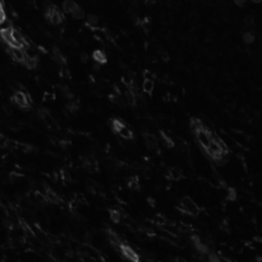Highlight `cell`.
I'll return each mask as SVG.
<instances>
[{
  "instance_id": "cell-1",
  "label": "cell",
  "mask_w": 262,
  "mask_h": 262,
  "mask_svg": "<svg viewBox=\"0 0 262 262\" xmlns=\"http://www.w3.org/2000/svg\"><path fill=\"white\" fill-rule=\"evenodd\" d=\"M180 207L182 211L184 213H187V214L197 215L199 213V207L197 206V204L190 197L182 198L180 201Z\"/></svg>"
},
{
  "instance_id": "cell-2",
  "label": "cell",
  "mask_w": 262,
  "mask_h": 262,
  "mask_svg": "<svg viewBox=\"0 0 262 262\" xmlns=\"http://www.w3.org/2000/svg\"><path fill=\"white\" fill-rule=\"evenodd\" d=\"M13 31V29H11V28L2 29L1 32H0L1 38L3 39V41L5 43L8 44V46H20V45L17 44V42L14 40Z\"/></svg>"
},
{
  "instance_id": "cell-3",
  "label": "cell",
  "mask_w": 262,
  "mask_h": 262,
  "mask_svg": "<svg viewBox=\"0 0 262 262\" xmlns=\"http://www.w3.org/2000/svg\"><path fill=\"white\" fill-rule=\"evenodd\" d=\"M196 134H197L198 141L200 142L201 145L204 148H208L210 142L212 141V137H211V135L209 134L208 131H206L205 129H201V130L197 131Z\"/></svg>"
},
{
  "instance_id": "cell-4",
  "label": "cell",
  "mask_w": 262,
  "mask_h": 262,
  "mask_svg": "<svg viewBox=\"0 0 262 262\" xmlns=\"http://www.w3.org/2000/svg\"><path fill=\"white\" fill-rule=\"evenodd\" d=\"M8 51L10 52L11 56L14 60H19V62H24L27 56V54L25 53L22 46H10L8 47Z\"/></svg>"
},
{
  "instance_id": "cell-5",
  "label": "cell",
  "mask_w": 262,
  "mask_h": 262,
  "mask_svg": "<svg viewBox=\"0 0 262 262\" xmlns=\"http://www.w3.org/2000/svg\"><path fill=\"white\" fill-rule=\"evenodd\" d=\"M13 100L16 102V105H17L21 108H28L29 106V100L28 97L24 92L22 91H17L13 95Z\"/></svg>"
},
{
  "instance_id": "cell-6",
  "label": "cell",
  "mask_w": 262,
  "mask_h": 262,
  "mask_svg": "<svg viewBox=\"0 0 262 262\" xmlns=\"http://www.w3.org/2000/svg\"><path fill=\"white\" fill-rule=\"evenodd\" d=\"M120 251L122 252V254H123L127 259H129V260H132V261L139 260L137 254H136L130 247L125 246V245H120Z\"/></svg>"
},
{
  "instance_id": "cell-7",
  "label": "cell",
  "mask_w": 262,
  "mask_h": 262,
  "mask_svg": "<svg viewBox=\"0 0 262 262\" xmlns=\"http://www.w3.org/2000/svg\"><path fill=\"white\" fill-rule=\"evenodd\" d=\"M144 141H145V144L148 148H158V141L157 137L151 133H145L144 135Z\"/></svg>"
},
{
  "instance_id": "cell-8",
  "label": "cell",
  "mask_w": 262,
  "mask_h": 262,
  "mask_svg": "<svg viewBox=\"0 0 262 262\" xmlns=\"http://www.w3.org/2000/svg\"><path fill=\"white\" fill-rule=\"evenodd\" d=\"M92 57H93V60H95L96 63L102 64H102H106V62H108V59H106V53L103 52L102 50H99V49L93 51Z\"/></svg>"
},
{
  "instance_id": "cell-9",
  "label": "cell",
  "mask_w": 262,
  "mask_h": 262,
  "mask_svg": "<svg viewBox=\"0 0 262 262\" xmlns=\"http://www.w3.org/2000/svg\"><path fill=\"white\" fill-rule=\"evenodd\" d=\"M77 6L78 4L76 3L74 0H65L63 2V10L66 13H71Z\"/></svg>"
},
{
  "instance_id": "cell-10",
  "label": "cell",
  "mask_w": 262,
  "mask_h": 262,
  "mask_svg": "<svg viewBox=\"0 0 262 262\" xmlns=\"http://www.w3.org/2000/svg\"><path fill=\"white\" fill-rule=\"evenodd\" d=\"M155 88V82L153 81V79H144V83H142V89L145 93L148 94H152Z\"/></svg>"
},
{
  "instance_id": "cell-11",
  "label": "cell",
  "mask_w": 262,
  "mask_h": 262,
  "mask_svg": "<svg viewBox=\"0 0 262 262\" xmlns=\"http://www.w3.org/2000/svg\"><path fill=\"white\" fill-rule=\"evenodd\" d=\"M169 175L173 180H178V179L182 177V170L179 167H173V168L170 169Z\"/></svg>"
},
{
  "instance_id": "cell-12",
  "label": "cell",
  "mask_w": 262,
  "mask_h": 262,
  "mask_svg": "<svg viewBox=\"0 0 262 262\" xmlns=\"http://www.w3.org/2000/svg\"><path fill=\"white\" fill-rule=\"evenodd\" d=\"M71 14H72V17L76 20H82V19H84V17H85V11L78 5V6L72 11Z\"/></svg>"
},
{
  "instance_id": "cell-13",
  "label": "cell",
  "mask_w": 262,
  "mask_h": 262,
  "mask_svg": "<svg viewBox=\"0 0 262 262\" xmlns=\"http://www.w3.org/2000/svg\"><path fill=\"white\" fill-rule=\"evenodd\" d=\"M25 65L27 66V68L29 69H34L36 68V66H37V60H36L35 57H32V56H26L25 60L23 62Z\"/></svg>"
},
{
  "instance_id": "cell-14",
  "label": "cell",
  "mask_w": 262,
  "mask_h": 262,
  "mask_svg": "<svg viewBox=\"0 0 262 262\" xmlns=\"http://www.w3.org/2000/svg\"><path fill=\"white\" fill-rule=\"evenodd\" d=\"M119 134H120V136H122V137L125 138V139H130V138L133 137L132 131H131L129 128H127L126 126H124L120 131H119Z\"/></svg>"
},
{
  "instance_id": "cell-15",
  "label": "cell",
  "mask_w": 262,
  "mask_h": 262,
  "mask_svg": "<svg viewBox=\"0 0 262 262\" xmlns=\"http://www.w3.org/2000/svg\"><path fill=\"white\" fill-rule=\"evenodd\" d=\"M191 128L193 129V131L197 132L198 130L204 129V126H203V123L200 120H198V119H193V120L191 121Z\"/></svg>"
},
{
  "instance_id": "cell-16",
  "label": "cell",
  "mask_w": 262,
  "mask_h": 262,
  "mask_svg": "<svg viewBox=\"0 0 262 262\" xmlns=\"http://www.w3.org/2000/svg\"><path fill=\"white\" fill-rule=\"evenodd\" d=\"M124 126H125L124 123H122L119 119H113L112 120V129L114 130L115 132L119 133V131H120Z\"/></svg>"
},
{
  "instance_id": "cell-17",
  "label": "cell",
  "mask_w": 262,
  "mask_h": 262,
  "mask_svg": "<svg viewBox=\"0 0 262 262\" xmlns=\"http://www.w3.org/2000/svg\"><path fill=\"white\" fill-rule=\"evenodd\" d=\"M86 22L90 27H95L98 25V17L95 14H88Z\"/></svg>"
},
{
  "instance_id": "cell-18",
  "label": "cell",
  "mask_w": 262,
  "mask_h": 262,
  "mask_svg": "<svg viewBox=\"0 0 262 262\" xmlns=\"http://www.w3.org/2000/svg\"><path fill=\"white\" fill-rule=\"evenodd\" d=\"M110 217H111V220L114 223H118L121 219V214L118 210H112L111 213H110Z\"/></svg>"
},
{
  "instance_id": "cell-19",
  "label": "cell",
  "mask_w": 262,
  "mask_h": 262,
  "mask_svg": "<svg viewBox=\"0 0 262 262\" xmlns=\"http://www.w3.org/2000/svg\"><path fill=\"white\" fill-rule=\"evenodd\" d=\"M243 39L247 44H251L252 42H254V40H255V36H254V34H252L251 32H246V33H244Z\"/></svg>"
},
{
  "instance_id": "cell-20",
  "label": "cell",
  "mask_w": 262,
  "mask_h": 262,
  "mask_svg": "<svg viewBox=\"0 0 262 262\" xmlns=\"http://www.w3.org/2000/svg\"><path fill=\"white\" fill-rule=\"evenodd\" d=\"M161 136H162V138H163L164 144H165V145H167L168 148H172L173 145H174V142H173V141L169 137L168 135L166 134V133L161 132Z\"/></svg>"
},
{
  "instance_id": "cell-21",
  "label": "cell",
  "mask_w": 262,
  "mask_h": 262,
  "mask_svg": "<svg viewBox=\"0 0 262 262\" xmlns=\"http://www.w3.org/2000/svg\"><path fill=\"white\" fill-rule=\"evenodd\" d=\"M128 187L132 190H138L139 188V183H138V179L137 177H133L130 179V181L128 182Z\"/></svg>"
},
{
  "instance_id": "cell-22",
  "label": "cell",
  "mask_w": 262,
  "mask_h": 262,
  "mask_svg": "<svg viewBox=\"0 0 262 262\" xmlns=\"http://www.w3.org/2000/svg\"><path fill=\"white\" fill-rule=\"evenodd\" d=\"M123 82L127 85H131L133 83V76L131 73H125L123 75Z\"/></svg>"
},
{
  "instance_id": "cell-23",
  "label": "cell",
  "mask_w": 262,
  "mask_h": 262,
  "mask_svg": "<svg viewBox=\"0 0 262 262\" xmlns=\"http://www.w3.org/2000/svg\"><path fill=\"white\" fill-rule=\"evenodd\" d=\"M2 110H3L4 114L6 116H10L11 114H13V106H11L10 103H4L3 106H2Z\"/></svg>"
},
{
  "instance_id": "cell-24",
  "label": "cell",
  "mask_w": 262,
  "mask_h": 262,
  "mask_svg": "<svg viewBox=\"0 0 262 262\" xmlns=\"http://www.w3.org/2000/svg\"><path fill=\"white\" fill-rule=\"evenodd\" d=\"M253 25H254V17L251 16L246 17L245 20H244V26L249 28V27H252Z\"/></svg>"
},
{
  "instance_id": "cell-25",
  "label": "cell",
  "mask_w": 262,
  "mask_h": 262,
  "mask_svg": "<svg viewBox=\"0 0 262 262\" xmlns=\"http://www.w3.org/2000/svg\"><path fill=\"white\" fill-rule=\"evenodd\" d=\"M35 197H36V200H37L38 202H40V203L45 202V201H46V199H47V197L44 196L43 194H41L40 191H36V193H35Z\"/></svg>"
},
{
  "instance_id": "cell-26",
  "label": "cell",
  "mask_w": 262,
  "mask_h": 262,
  "mask_svg": "<svg viewBox=\"0 0 262 262\" xmlns=\"http://www.w3.org/2000/svg\"><path fill=\"white\" fill-rule=\"evenodd\" d=\"M68 109H69V111L70 112H75V111H77L78 110V103L76 102H71L68 105Z\"/></svg>"
},
{
  "instance_id": "cell-27",
  "label": "cell",
  "mask_w": 262,
  "mask_h": 262,
  "mask_svg": "<svg viewBox=\"0 0 262 262\" xmlns=\"http://www.w3.org/2000/svg\"><path fill=\"white\" fill-rule=\"evenodd\" d=\"M227 197H228V199H229V200H233V201L234 199H236V197H237L236 191H234L233 188H229V190H228Z\"/></svg>"
},
{
  "instance_id": "cell-28",
  "label": "cell",
  "mask_w": 262,
  "mask_h": 262,
  "mask_svg": "<svg viewBox=\"0 0 262 262\" xmlns=\"http://www.w3.org/2000/svg\"><path fill=\"white\" fill-rule=\"evenodd\" d=\"M209 260L211 262H219L220 261V258L215 253H211V254H209Z\"/></svg>"
},
{
  "instance_id": "cell-29",
  "label": "cell",
  "mask_w": 262,
  "mask_h": 262,
  "mask_svg": "<svg viewBox=\"0 0 262 262\" xmlns=\"http://www.w3.org/2000/svg\"><path fill=\"white\" fill-rule=\"evenodd\" d=\"M80 60H81V63L86 64L88 60H89V56H88V54L86 52H82L80 54Z\"/></svg>"
},
{
  "instance_id": "cell-30",
  "label": "cell",
  "mask_w": 262,
  "mask_h": 262,
  "mask_svg": "<svg viewBox=\"0 0 262 262\" xmlns=\"http://www.w3.org/2000/svg\"><path fill=\"white\" fill-rule=\"evenodd\" d=\"M10 127L13 128V129H17V128L20 127V123L17 121H16V120L11 121L10 122Z\"/></svg>"
},
{
  "instance_id": "cell-31",
  "label": "cell",
  "mask_w": 262,
  "mask_h": 262,
  "mask_svg": "<svg viewBox=\"0 0 262 262\" xmlns=\"http://www.w3.org/2000/svg\"><path fill=\"white\" fill-rule=\"evenodd\" d=\"M233 1L237 6H244L246 4V0H233Z\"/></svg>"
},
{
  "instance_id": "cell-32",
  "label": "cell",
  "mask_w": 262,
  "mask_h": 262,
  "mask_svg": "<svg viewBox=\"0 0 262 262\" xmlns=\"http://www.w3.org/2000/svg\"><path fill=\"white\" fill-rule=\"evenodd\" d=\"M100 64H98V63H95V64H93V66H92V70L93 71H95V72H97V71H99L100 70Z\"/></svg>"
},
{
  "instance_id": "cell-33",
  "label": "cell",
  "mask_w": 262,
  "mask_h": 262,
  "mask_svg": "<svg viewBox=\"0 0 262 262\" xmlns=\"http://www.w3.org/2000/svg\"><path fill=\"white\" fill-rule=\"evenodd\" d=\"M161 56H162V59H163L164 60H169V56H168V54H167L166 52H163V51L161 52Z\"/></svg>"
},
{
  "instance_id": "cell-34",
  "label": "cell",
  "mask_w": 262,
  "mask_h": 262,
  "mask_svg": "<svg viewBox=\"0 0 262 262\" xmlns=\"http://www.w3.org/2000/svg\"><path fill=\"white\" fill-rule=\"evenodd\" d=\"M251 1L253 3H260V2H262V0H251Z\"/></svg>"
},
{
  "instance_id": "cell-35",
  "label": "cell",
  "mask_w": 262,
  "mask_h": 262,
  "mask_svg": "<svg viewBox=\"0 0 262 262\" xmlns=\"http://www.w3.org/2000/svg\"><path fill=\"white\" fill-rule=\"evenodd\" d=\"M261 231H262V225H261Z\"/></svg>"
},
{
  "instance_id": "cell-36",
  "label": "cell",
  "mask_w": 262,
  "mask_h": 262,
  "mask_svg": "<svg viewBox=\"0 0 262 262\" xmlns=\"http://www.w3.org/2000/svg\"><path fill=\"white\" fill-rule=\"evenodd\" d=\"M261 42H262V37H261Z\"/></svg>"
}]
</instances>
